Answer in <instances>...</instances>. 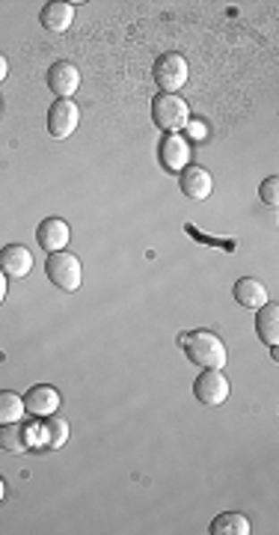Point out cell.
I'll use <instances>...</instances> for the list:
<instances>
[{
    "label": "cell",
    "mask_w": 279,
    "mask_h": 535,
    "mask_svg": "<svg viewBox=\"0 0 279 535\" xmlns=\"http://www.w3.org/2000/svg\"><path fill=\"white\" fill-rule=\"evenodd\" d=\"M182 348L190 363H197L202 369H223L226 366V357H229L223 339L217 334H211V330H193V334H184Z\"/></svg>",
    "instance_id": "obj_1"
},
{
    "label": "cell",
    "mask_w": 279,
    "mask_h": 535,
    "mask_svg": "<svg viewBox=\"0 0 279 535\" xmlns=\"http://www.w3.org/2000/svg\"><path fill=\"white\" fill-rule=\"evenodd\" d=\"M152 123L161 128L164 134H179L182 128H188L190 123L188 101L173 96V92H161V96L152 101Z\"/></svg>",
    "instance_id": "obj_2"
},
{
    "label": "cell",
    "mask_w": 279,
    "mask_h": 535,
    "mask_svg": "<svg viewBox=\"0 0 279 535\" xmlns=\"http://www.w3.org/2000/svg\"><path fill=\"white\" fill-rule=\"evenodd\" d=\"M45 274H48V280L57 285L60 292H78L80 289V280H83L80 259L74 253H69V251L48 253V262H45Z\"/></svg>",
    "instance_id": "obj_3"
},
{
    "label": "cell",
    "mask_w": 279,
    "mask_h": 535,
    "mask_svg": "<svg viewBox=\"0 0 279 535\" xmlns=\"http://www.w3.org/2000/svg\"><path fill=\"white\" fill-rule=\"evenodd\" d=\"M188 75H190V66L182 54H161V57L155 60L152 78L155 84L161 87V92H173L175 96V92L188 84Z\"/></svg>",
    "instance_id": "obj_4"
},
{
    "label": "cell",
    "mask_w": 279,
    "mask_h": 535,
    "mask_svg": "<svg viewBox=\"0 0 279 535\" xmlns=\"http://www.w3.org/2000/svg\"><path fill=\"white\" fill-rule=\"evenodd\" d=\"M193 395L206 404V408H220L229 399V378L223 369H206L197 381H193Z\"/></svg>",
    "instance_id": "obj_5"
},
{
    "label": "cell",
    "mask_w": 279,
    "mask_h": 535,
    "mask_svg": "<svg viewBox=\"0 0 279 535\" xmlns=\"http://www.w3.org/2000/svg\"><path fill=\"white\" fill-rule=\"evenodd\" d=\"M80 123V110L74 101L69 98H57L48 107V134L57 137V140H66V137L74 134V128Z\"/></svg>",
    "instance_id": "obj_6"
},
{
    "label": "cell",
    "mask_w": 279,
    "mask_h": 535,
    "mask_svg": "<svg viewBox=\"0 0 279 535\" xmlns=\"http://www.w3.org/2000/svg\"><path fill=\"white\" fill-rule=\"evenodd\" d=\"M157 161L166 173H182L190 164V143L182 134H164L157 143Z\"/></svg>",
    "instance_id": "obj_7"
},
{
    "label": "cell",
    "mask_w": 279,
    "mask_h": 535,
    "mask_svg": "<svg viewBox=\"0 0 279 535\" xmlns=\"http://www.w3.org/2000/svg\"><path fill=\"white\" fill-rule=\"evenodd\" d=\"M24 413H30V417H51V413H57L60 411V393L54 390L51 384H36L30 386L24 395Z\"/></svg>",
    "instance_id": "obj_8"
},
{
    "label": "cell",
    "mask_w": 279,
    "mask_h": 535,
    "mask_svg": "<svg viewBox=\"0 0 279 535\" xmlns=\"http://www.w3.org/2000/svg\"><path fill=\"white\" fill-rule=\"evenodd\" d=\"M36 242H39L45 253L66 251V244L72 242V229L63 217H45L39 229H36Z\"/></svg>",
    "instance_id": "obj_9"
},
{
    "label": "cell",
    "mask_w": 279,
    "mask_h": 535,
    "mask_svg": "<svg viewBox=\"0 0 279 535\" xmlns=\"http://www.w3.org/2000/svg\"><path fill=\"white\" fill-rule=\"evenodd\" d=\"M179 184H182V193L193 202L211 197L214 191V179L206 167H197V164H188L182 173H179Z\"/></svg>",
    "instance_id": "obj_10"
},
{
    "label": "cell",
    "mask_w": 279,
    "mask_h": 535,
    "mask_svg": "<svg viewBox=\"0 0 279 535\" xmlns=\"http://www.w3.org/2000/svg\"><path fill=\"white\" fill-rule=\"evenodd\" d=\"M48 87L57 92L60 98H72L74 92H78V87H80V72H78V66H72L69 60L54 63V66L48 69Z\"/></svg>",
    "instance_id": "obj_11"
},
{
    "label": "cell",
    "mask_w": 279,
    "mask_h": 535,
    "mask_svg": "<svg viewBox=\"0 0 279 535\" xmlns=\"http://www.w3.org/2000/svg\"><path fill=\"white\" fill-rule=\"evenodd\" d=\"M33 268V253L24 244H6L0 251V271L6 276H27Z\"/></svg>",
    "instance_id": "obj_12"
},
{
    "label": "cell",
    "mask_w": 279,
    "mask_h": 535,
    "mask_svg": "<svg viewBox=\"0 0 279 535\" xmlns=\"http://www.w3.org/2000/svg\"><path fill=\"white\" fill-rule=\"evenodd\" d=\"M232 292H235V301L244 310H262L265 303H267V289L258 280H253V276H244V280H238Z\"/></svg>",
    "instance_id": "obj_13"
},
{
    "label": "cell",
    "mask_w": 279,
    "mask_h": 535,
    "mask_svg": "<svg viewBox=\"0 0 279 535\" xmlns=\"http://www.w3.org/2000/svg\"><path fill=\"white\" fill-rule=\"evenodd\" d=\"M39 21H42L45 30L66 33L72 27V21H74V6L72 4H48V6H42Z\"/></svg>",
    "instance_id": "obj_14"
},
{
    "label": "cell",
    "mask_w": 279,
    "mask_h": 535,
    "mask_svg": "<svg viewBox=\"0 0 279 535\" xmlns=\"http://www.w3.org/2000/svg\"><path fill=\"white\" fill-rule=\"evenodd\" d=\"M256 334L262 343L276 345V339H279V303L267 301L262 310H256Z\"/></svg>",
    "instance_id": "obj_15"
},
{
    "label": "cell",
    "mask_w": 279,
    "mask_h": 535,
    "mask_svg": "<svg viewBox=\"0 0 279 535\" xmlns=\"http://www.w3.org/2000/svg\"><path fill=\"white\" fill-rule=\"evenodd\" d=\"M30 431H27V426H21V422H6V426H0V449L4 452H13V455H18V452H27L30 449Z\"/></svg>",
    "instance_id": "obj_16"
},
{
    "label": "cell",
    "mask_w": 279,
    "mask_h": 535,
    "mask_svg": "<svg viewBox=\"0 0 279 535\" xmlns=\"http://www.w3.org/2000/svg\"><path fill=\"white\" fill-rule=\"evenodd\" d=\"M208 532L211 535H249L253 530H249V521L244 518V514L226 512V514H217V518L211 521Z\"/></svg>",
    "instance_id": "obj_17"
},
{
    "label": "cell",
    "mask_w": 279,
    "mask_h": 535,
    "mask_svg": "<svg viewBox=\"0 0 279 535\" xmlns=\"http://www.w3.org/2000/svg\"><path fill=\"white\" fill-rule=\"evenodd\" d=\"M42 435H45V444H48V449H63V446H66V440H69V422L60 420L57 413H51V417H45Z\"/></svg>",
    "instance_id": "obj_18"
},
{
    "label": "cell",
    "mask_w": 279,
    "mask_h": 535,
    "mask_svg": "<svg viewBox=\"0 0 279 535\" xmlns=\"http://www.w3.org/2000/svg\"><path fill=\"white\" fill-rule=\"evenodd\" d=\"M24 417V399L13 390H0V426L18 422Z\"/></svg>",
    "instance_id": "obj_19"
},
{
    "label": "cell",
    "mask_w": 279,
    "mask_h": 535,
    "mask_svg": "<svg viewBox=\"0 0 279 535\" xmlns=\"http://www.w3.org/2000/svg\"><path fill=\"white\" fill-rule=\"evenodd\" d=\"M258 197H262L265 206L276 208L279 206V176H267L262 184H258Z\"/></svg>",
    "instance_id": "obj_20"
},
{
    "label": "cell",
    "mask_w": 279,
    "mask_h": 535,
    "mask_svg": "<svg viewBox=\"0 0 279 535\" xmlns=\"http://www.w3.org/2000/svg\"><path fill=\"white\" fill-rule=\"evenodd\" d=\"M188 125H193V137H199V140L206 137V128H202V123H197V119H190Z\"/></svg>",
    "instance_id": "obj_21"
},
{
    "label": "cell",
    "mask_w": 279,
    "mask_h": 535,
    "mask_svg": "<svg viewBox=\"0 0 279 535\" xmlns=\"http://www.w3.org/2000/svg\"><path fill=\"white\" fill-rule=\"evenodd\" d=\"M6 75H9V63H6L4 54H0V84L6 81Z\"/></svg>",
    "instance_id": "obj_22"
},
{
    "label": "cell",
    "mask_w": 279,
    "mask_h": 535,
    "mask_svg": "<svg viewBox=\"0 0 279 535\" xmlns=\"http://www.w3.org/2000/svg\"><path fill=\"white\" fill-rule=\"evenodd\" d=\"M4 298H6V274L0 271V303H4Z\"/></svg>",
    "instance_id": "obj_23"
},
{
    "label": "cell",
    "mask_w": 279,
    "mask_h": 535,
    "mask_svg": "<svg viewBox=\"0 0 279 535\" xmlns=\"http://www.w3.org/2000/svg\"><path fill=\"white\" fill-rule=\"evenodd\" d=\"M4 497H6V482H4V476H0V503H4Z\"/></svg>",
    "instance_id": "obj_24"
}]
</instances>
